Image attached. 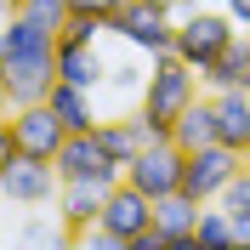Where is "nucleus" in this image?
<instances>
[{
  "label": "nucleus",
  "mask_w": 250,
  "mask_h": 250,
  "mask_svg": "<svg viewBox=\"0 0 250 250\" xmlns=\"http://www.w3.org/2000/svg\"><path fill=\"white\" fill-rule=\"evenodd\" d=\"M0 80L12 85V103H40L57 85V34L6 12V23H0Z\"/></svg>",
  "instance_id": "obj_1"
},
{
  "label": "nucleus",
  "mask_w": 250,
  "mask_h": 250,
  "mask_svg": "<svg viewBox=\"0 0 250 250\" xmlns=\"http://www.w3.org/2000/svg\"><path fill=\"white\" fill-rule=\"evenodd\" d=\"M199 68L193 62H182L176 51H165V57H148V80H142V91H137V103L148 114H154L165 131H171L176 120H182V108H193L199 103Z\"/></svg>",
  "instance_id": "obj_2"
},
{
  "label": "nucleus",
  "mask_w": 250,
  "mask_h": 250,
  "mask_svg": "<svg viewBox=\"0 0 250 250\" xmlns=\"http://www.w3.org/2000/svg\"><path fill=\"white\" fill-rule=\"evenodd\" d=\"M154 228V199L142 193V188H131L120 176V182L108 188V205H103V222H97L91 233H85V245H108V250H131L142 233Z\"/></svg>",
  "instance_id": "obj_3"
},
{
  "label": "nucleus",
  "mask_w": 250,
  "mask_h": 250,
  "mask_svg": "<svg viewBox=\"0 0 250 250\" xmlns=\"http://www.w3.org/2000/svg\"><path fill=\"white\" fill-rule=\"evenodd\" d=\"M233 40H239V23L222 12V6H199V0H193V6L176 17V57L193 62V68L216 62Z\"/></svg>",
  "instance_id": "obj_4"
},
{
  "label": "nucleus",
  "mask_w": 250,
  "mask_h": 250,
  "mask_svg": "<svg viewBox=\"0 0 250 250\" xmlns=\"http://www.w3.org/2000/svg\"><path fill=\"white\" fill-rule=\"evenodd\" d=\"M108 34H120L137 57H165V51H176V12L148 6V0H125L108 17Z\"/></svg>",
  "instance_id": "obj_5"
},
{
  "label": "nucleus",
  "mask_w": 250,
  "mask_h": 250,
  "mask_svg": "<svg viewBox=\"0 0 250 250\" xmlns=\"http://www.w3.org/2000/svg\"><path fill=\"white\" fill-rule=\"evenodd\" d=\"M239 171H245V154H239V148H228V142H205V148H193V154L182 159V188L199 205H216Z\"/></svg>",
  "instance_id": "obj_6"
},
{
  "label": "nucleus",
  "mask_w": 250,
  "mask_h": 250,
  "mask_svg": "<svg viewBox=\"0 0 250 250\" xmlns=\"http://www.w3.org/2000/svg\"><path fill=\"white\" fill-rule=\"evenodd\" d=\"M57 176L62 182H103V188H114L125 176V165L103 148V131H68V142H62V154H57Z\"/></svg>",
  "instance_id": "obj_7"
},
{
  "label": "nucleus",
  "mask_w": 250,
  "mask_h": 250,
  "mask_svg": "<svg viewBox=\"0 0 250 250\" xmlns=\"http://www.w3.org/2000/svg\"><path fill=\"white\" fill-rule=\"evenodd\" d=\"M0 193L23 210H40V205H57L62 193V176H57V159H34V154H17L6 171H0Z\"/></svg>",
  "instance_id": "obj_8"
},
{
  "label": "nucleus",
  "mask_w": 250,
  "mask_h": 250,
  "mask_svg": "<svg viewBox=\"0 0 250 250\" xmlns=\"http://www.w3.org/2000/svg\"><path fill=\"white\" fill-rule=\"evenodd\" d=\"M12 131H17V154H34V159H57L62 142H68V125H62V114L51 108L46 97L40 103H17Z\"/></svg>",
  "instance_id": "obj_9"
},
{
  "label": "nucleus",
  "mask_w": 250,
  "mask_h": 250,
  "mask_svg": "<svg viewBox=\"0 0 250 250\" xmlns=\"http://www.w3.org/2000/svg\"><path fill=\"white\" fill-rule=\"evenodd\" d=\"M182 159H188V154L176 148L171 137H165V142H148V148H142V154L125 165V182H131V188H142L148 199H159V193L182 188Z\"/></svg>",
  "instance_id": "obj_10"
},
{
  "label": "nucleus",
  "mask_w": 250,
  "mask_h": 250,
  "mask_svg": "<svg viewBox=\"0 0 250 250\" xmlns=\"http://www.w3.org/2000/svg\"><path fill=\"white\" fill-rule=\"evenodd\" d=\"M205 205L188 193V188H171V193H159L154 199V228L159 239H165V250H193L199 239H193V222H199Z\"/></svg>",
  "instance_id": "obj_11"
},
{
  "label": "nucleus",
  "mask_w": 250,
  "mask_h": 250,
  "mask_svg": "<svg viewBox=\"0 0 250 250\" xmlns=\"http://www.w3.org/2000/svg\"><path fill=\"white\" fill-rule=\"evenodd\" d=\"M103 205H108V188H103V182H62L57 222L68 228V239H85L97 222H103Z\"/></svg>",
  "instance_id": "obj_12"
},
{
  "label": "nucleus",
  "mask_w": 250,
  "mask_h": 250,
  "mask_svg": "<svg viewBox=\"0 0 250 250\" xmlns=\"http://www.w3.org/2000/svg\"><path fill=\"white\" fill-rule=\"evenodd\" d=\"M210 108H216V142L250 154V91H210Z\"/></svg>",
  "instance_id": "obj_13"
},
{
  "label": "nucleus",
  "mask_w": 250,
  "mask_h": 250,
  "mask_svg": "<svg viewBox=\"0 0 250 250\" xmlns=\"http://www.w3.org/2000/svg\"><path fill=\"white\" fill-rule=\"evenodd\" d=\"M199 80H205V91H250V40L239 34L216 62L199 68Z\"/></svg>",
  "instance_id": "obj_14"
},
{
  "label": "nucleus",
  "mask_w": 250,
  "mask_h": 250,
  "mask_svg": "<svg viewBox=\"0 0 250 250\" xmlns=\"http://www.w3.org/2000/svg\"><path fill=\"white\" fill-rule=\"evenodd\" d=\"M46 103L62 114V125H68V131H97V125H103L91 85H68V80H57V85L46 91Z\"/></svg>",
  "instance_id": "obj_15"
},
{
  "label": "nucleus",
  "mask_w": 250,
  "mask_h": 250,
  "mask_svg": "<svg viewBox=\"0 0 250 250\" xmlns=\"http://www.w3.org/2000/svg\"><path fill=\"white\" fill-rule=\"evenodd\" d=\"M57 80L68 85H108V57L97 46H57Z\"/></svg>",
  "instance_id": "obj_16"
},
{
  "label": "nucleus",
  "mask_w": 250,
  "mask_h": 250,
  "mask_svg": "<svg viewBox=\"0 0 250 250\" xmlns=\"http://www.w3.org/2000/svg\"><path fill=\"white\" fill-rule=\"evenodd\" d=\"M171 142L182 148V154H193V148H205V142H216V108H210V97H199L193 108H182V120L171 125Z\"/></svg>",
  "instance_id": "obj_17"
},
{
  "label": "nucleus",
  "mask_w": 250,
  "mask_h": 250,
  "mask_svg": "<svg viewBox=\"0 0 250 250\" xmlns=\"http://www.w3.org/2000/svg\"><path fill=\"white\" fill-rule=\"evenodd\" d=\"M17 17L40 23L46 34H62V23L74 17V0H17Z\"/></svg>",
  "instance_id": "obj_18"
},
{
  "label": "nucleus",
  "mask_w": 250,
  "mask_h": 250,
  "mask_svg": "<svg viewBox=\"0 0 250 250\" xmlns=\"http://www.w3.org/2000/svg\"><path fill=\"white\" fill-rule=\"evenodd\" d=\"M103 29H108L103 17H91V12H74L68 23H62L57 46H97V40H103Z\"/></svg>",
  "instance_id": "obj_19"
},
{
  "label": "nucleus",
  "mask_w": 250,
  "mask_h": 250,
  "mask_svg": "<svg viewBox=\"0 0 250 250\" xmlns=\"http://www.w3.org/2000/svg\"><path fill=\"white\" fill-rule=\"evenodd\" d=\"M142 80L148 74H142L137 62H108V85H120V91H142Z\"/></svg>",
  "instance_id": "obj_20"
},
{
  "label": "nucleus",
  "mask_w": 250,
  "mask_h": 250,
  "mask_svg": "<svg viewBox=\"0 0 250 250\" xmlns=\"http://www.w3.org/2000/svg\"><path fill=\"white\" fill-rule=\"evenodd\" d=\"M17 159V131H12V120H0V171Z\"/></svg>",
  "instance_id": "obj_21"
},
{
  "label": "nucleus",
  "mask_w": 250,
  "mask_h": 250,
  "mask_svg": "<svg viewBox=\"0 0 250 250\" xmlns=\"http://www.w3.org/2000/svg\"><path fill=\"white\" fill-rule=\"evenodd\" d=\"M216 6H222L228 17H233L239 29H250V0H216Z\"/></svg>",
  "instance_id": "obj_22"
},
{
  "label": "nucleus",
  "mask_w": 250,
  "mask_h": 250,
  "mask_svg": "<svg viewBox=\"0 0 250 250\" xmlns=\"http://www.w3.org/2000/svg\"><path fill=\"white\" fill-rule=\"evenodd\" d=\"M12 108H17V103H12V85L0 80V120H12Z\"/></svg>",
  "instance_id": "obj_23"
},
{
  "label": "nucleus",
  "mask_w": 250,
  "mask_h": 250,
  "mask_svg": "<svg viewBox=\"0 0 250 250\" xmlns=\"http://www.w3.org/2000/svg\"><path fill=\"white\" fill-rule=\"evenodd\" d=\"M148 6H165V12H176V17H182L188 6H193V0H148Z\"/></svg>",
  "instance_id": "obj_24"
},
{
  "label": "nucleus",
  "mask_w": 250,
  "mask_h": 250,
  "mask_svg": "<svg viewBox=\"0 0 250 250\" xmlns=\"http://www.w3.org/2000/svg\"><path fill=\"white\" fill-rule=\"evenodd\" d=\"M0 12H17V0H0Z\"/></svg>",
  "instance_id": "obj_25"
},
{
  "label": "nucleus",
  "mask_w": 250,
  "mask_h": 250,
  "mask_svg": "<svg viewBox=\"0 0 250 250\" xmlns=\"http://www.w3.org/2000/svg\"><path fill=\"white\" fill-rule=\"evenodd\" d=\"M245 40H250V29H245Z\"/></svg>",
  "instance_id": "obj_26"
},
{
  "label": "nucleus",
  "mask_w": 250,
  "mask_h": 250,
  "mask_svg": "<svg viewBox=\"0 0 250 250\" xmlns=\"http://www.w3.org/2000/svg\"><path fill=\"white\" fill-rule=\"evenodd\" d=\"M245 159H250V154H245Z\"/></svg>",
  "instance_id": "obj_27"
}]
</instances>
